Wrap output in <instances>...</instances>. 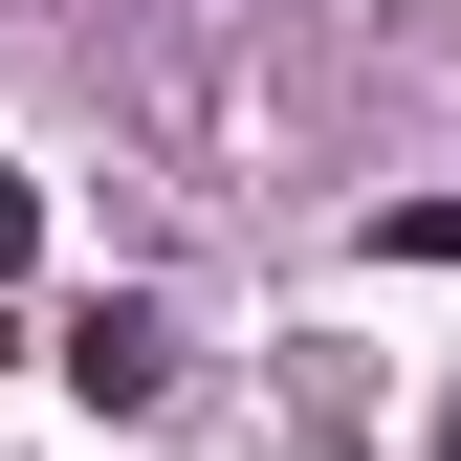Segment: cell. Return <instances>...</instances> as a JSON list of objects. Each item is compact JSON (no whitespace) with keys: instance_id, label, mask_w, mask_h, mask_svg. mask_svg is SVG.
Segmentation results:
<instances>
[{"instance_id":"7a4b0ae2","label":"cell","mask_w":461,"mask_h":461,"mask_svg":"<svg viewBox=\"0 0 461 461\" xmlns=\"http://www.w3.org/2000/svg\"><path fill=\"white\" fill-rule=\"evenodd\" d=\"M374 264H461V198H395V220H374Z\"/></svg>"},{"instance_id":"3957f363","label":"cell","mask_w":461,"mask_h":461,"mask_svg":"<svg viewBox=\"0 0 461 461\" xmlns=\"http://www.w3.org/2000/svg\"><path fill=\"white\" fill-rule=\"evenodd\" d=\"M439 461H461V418H439Z\"/></svg>"},{"instance_id":"6da1fadb","label":"cell","mask_w":461,"mask_h":461,"mask_svg":"<svg viewBox=\"0 0 461 461\" xmlns=\"http://www.w3.org/2000/svg\"><path fill=\"white\" fill-rule=\"evenodd\" d=\"M67 395H88V418H154V395H176V308H132V285L67 308Z\"/></svg>"}]
</instances>
